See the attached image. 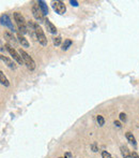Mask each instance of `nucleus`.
<instances>
[{
	"mask_svg": "<svg viewBox=\"0 0 139 158\" xmlns=\"http://www.w3.org/2000/svg\"><path fill=\"white\" fill-rule=\"evenodd\" d=\"M72 40L71 39H66V40H64V42H63V44H62V47L61 49H63V51H66V49H69V47L71 45H72Z\"/></svg>",
	"mask_w": 139,
	"mask_h": 158,
	"instance_id": "nucleus-16",
	"label": "nucleus"
},
{
	"mask_svg": "<svg viewBox=\"0 0 139 158\" xmlns=\"http://www.w3.org/2000/svg\"><path fill=\"white\" fill-rule=\"evenodd\" d=\"M19 54L24 60V63L26 65L27 68H28L30 71H33V70L35 69V63H34V60L32 59V57L30 56L29 54H27L24 49H19Z\"/></svg>",
	"mask_w": 139,
	"mask_h": 158,
	"instance_id": "nucleus-2",
	"label": "nucleus"
},
{
	"mask_svg": "<svg viewBox=\"0 0 139 158\" xmlns=\"http://www.w3.org/2000/svg\"><path fill=\"white\" fill-rule=\"evenodd\" d=\"M44 23H45V26H46V29H47V31L48 32H50V33H57V28H56V26L54 25L51 22H50L49 20H47V18H45V20H44Z\"/></svg>",
	"mask_w": 139,
	"mask_h": 158,
	"instance_id": "nucleus-8",
	"label": "nucleus"
},
{
	"mask_svg": "<svg viewBox=\"0 0 139 158\" xmlns=\"http://www.w3.org/2000/svg\"><path fill=\"white\" fill-rule=\"evenodd\" d=\"M96 121H97L99 126H104V124H105V119H104V117H103L102 115L97 116V117H96Z\"/></svg>",
	"mask_w": 139,
	"mask_h": 158,
	"instance_id": "nucleus-17",
	"label": "nucleus"
},
{
	"mask_svg": "<svg viewBox=\"0 0 139 158\" xmlns=\"http://www.w3.org/2000/svg\"><path fill=\"white\" fill-rule=\"evenodd\" d=\"M126 139L129 140V143H132L133 145H135L136 144V139H135V137L133 135V133L132 132H126Z\"/></svg>",
	"mask_w": 139,
	"mask_h": 158,
	"instance_id": "nucleus-15",
	"label": "nucleus"
},
{
	"mask_svg": "<svg viewBox=\"0 0 139 158\" xmlns=\"http://www.w3.org/2000/svg\"><path fill=\"white\" fill-rule=\"evenodd\" d=\"M102 157L103 158H113V156L108 153L107 151H103L102 152Z\"/></svg>",
	"mask_w": 139,
	"mask_h": 158,
	"instance_id": "nucleus-19",
	"label": "nucleus"
},
{
	"mask_svg": "<svg viewBox=\"0 0 139 158\" xmlns=\"http://www.w3.org/2000/svg\"><path fill=\"white\" fill-rule=\"evenodd\" d=\"M59 158H63V157H59Z\"/></svg>",
	"mask_w": 139,
	"mask_h": 158,
	"instance_id": "nucleus-25",
	"label": "nucleus"
},
{
	"mask_svg": "<svg viewBox=\"0 0 139 158\" xmlns=\"http://www.w3.org/2000/svg\"><path fill=\"white\" fill-rule=\"evenodd\" d=\"M61 40H62V38L60 36H57L55 39H54V44L56 46H59L60 44H61Z\"/></svg>",
	"mask_w": 139,
	"mask_h": 158,
	"instance_id": "nucleus-18",
	"label": "nucleus"
},
{
	"mask_svg": "<svg viewBox=\"0 0 139 158\" xmlns=\"http://www.w3.org/2000/svg\"><path fill=\"white\" fill-rule=\"evenodd\" d=\"M32 14H33V17H34V18L39 22V23H42V22H44V20H45V18H44V14H43V12H42V10H41V8H40V6H39V4H33Z\"/></svg>",
	"mask_w": 139,
	"mask_h": 158,
	"instance_id": "nucleus-5",
	"label": "nucleus"
},
{
	"mask_svg": "<svg viewBox=\"0 0 139 158\" xmlns=\"http://www.w3.org/2000/svg\"><path fill=\"white\" fill-rule=\"evenodd\" d=\"M34 33H35V37H37L38 41H39V43H40L41 45L46 46L47 45L46 36H45L43 29L39 26V24L38 23H34Z\"/></svg>",
	"mask_w": 139,
	"mask_h": 158,
	"instance_id": "nucleus-3",
	"label": "nucleus"
},
{
	"mask_svg": "<svg viewBox=\"0 0 139 158\" xmlns=\"http://www.w3.org/2000/svg\"><path fill=\"white\" fill-rule=\"evenodd\" d=\"M120 150H121V153H122L123 158H132V153L129 152V150L126 147V146L122 145V146L120 147Z\"/></svg>",
	"mask_w": 139,
	"mask_h": 158,
	"instance_id": "nucleus-12",
	"label": "nucleus"
},
{
	"mask_svg": "<svg viewBox=\"0 0 139 158\" xmlns=\"http://www.w3.org/2000/svg\"><path fill=\"white\" fill-rule=\"evenodd\" d=\"M4 39L7 40V42L9 43L11 46L16 45V39L13 37V33L9 32V31H6V32H4Z\"/></svg>",
	"mask_w": 139,
	"mask_h": 158,
	"instance_id": "nucleus-9",
	"label": "nucleus"
},
{
	"mask_svg": "<svg viewBox=\"0 0 139 158\" xmlns=\"http://www.w3.org/2000/svg\"><path fill=\"white\" fill-rule=\"evenodd\" d=\"M92 150H93V152H97V148H96L95 143H93V144H92Z\"/></svg>",
	"mask_w": 139,
	"mask_h": 158,
	"instance_id": "nucleus-23",
	"label": "nucleus"
},
{
	"mask_svg": "<svg viewBox=\"0 0 139 158\" xmlns=\"http://www.w3.org/2000/svg\"><path fill=\"white\" fill-rule=\"evenodd\" d=\"M14 20L16 22V25L17 27H18L19 32L22 33V35H26V33L28 32V27H27V23H26V20H25V17L20 13L16 12V13H14Z\"/></svg>",
	"mask_w": 139,
	"mask_h": 158,
	"instance_id": "nucleus-1",
	"label": "nucleus"
},
{
	"mask_svg": "<svg viewBox=\"0 0 139 158\" xmlns=\"http://www.w3.org/2000/svg\"><path fill=\"white\" fill-rule=\"evenodd\" d=\"M1 22H2V25H6L7 27H9L12 32H14V31H15L13 24L11 23V20L9 18V16H8V15H2V16H1Z\"/></svg>",
	"mask_w": 139,
	"mask_h": 158,
	"instance_id": "nucleus-7",
	"label": "nucleus"
},
{
	"mask_svg": "<svg viewBox=\"0 0 139 158\" xmlns=\"http://www.w3.org/2000/svg\"><path fill=\"white\" fill-rule=\"evenodd\" d=\"M0 81H1V84L4 85L6 87L10 85V82H9V80L7 79V76L4 75V73L2 71H0Z\"/></svg>",
	"mask_w": 139,
	"mask_h": 158,
	"instance_id": "nucleus-14",
	"label": "nucleus"
},
{
	"mask_svg": "<svg viewBox=\"0 0 139 158\" xmlns=\"http://www.w3.org/2000/svg\"><path fill=\"white\" fill-rule=\"evenodd\" d=\"M132 158H139V155L136 153V152H133L132 153Z\"/></svg>",
	"mask_w": 139,
	"mask_h": 158,
	"instance_id": "nucleus-21",
	"label": "nucleus"
},
{
	"mask_svg": "<svg viewBox=\"0 0 139 158\" xmlns=\"http://www.w3.org/2000/svg\"><path fill=\"white\" fill-rule=\"evenodd\" d=\"M17 39H18L19 43L22 44V46H24V47H29V42H28V40H27L20 32L17 33Z\"/></svg>",
	"mask_w": 139,
	"mask_h": 158,
	"instance_id": "nucleus-11",
	"label": "nucleus"
},
{
	"mask_svg": "<svg viewBox=\"0 0 139 158\" xmlns=\"http://www.w3.org/2000/svg\"><path fill=\"white\" fill-rule=\"evenodd\" d=\"M120 121H122V122H125L126 121L125 113H120Z\"/></svg>",
	"mask_w": 139,
	"mask_h": 158,
	"instance_id": "nucleus-20",
	"label": "nucleus"
},
{
	"mask_svg": "<svg viewBox=\"0 0 139 158\" xmlns=\"http://www.w3.org/2000/svg\"><path fill=\"white\" fill-rule=\"evenodd\" d=\"M53 9L54 11H56L58 14H64L66 11L65 4H63L62 1H53Z\"/></svg>",
	"mask_w": 139,
	"mask_h": 158,
	"instance_id": "nucleus-6",
	"label": "nucleus"
},
{
	"mask_svg": "<svg viewBox=\"0 0 139 158\" xmlns=\"http://www.w3.org/2000/svg\"><path fill=\"white\" fill-rule=\"evenodd\" d=\"M38 4H39V6H40L41 10H42V12H43L44 15H47V14H48V8H47V4H45V1L40 0Z\"/></svg>",
	"mask_w": 139,
	"mask_h": 158,
	"instance_id": "nucleus-13",
	"label": "nucleus"
},
{
	"mask_svg": "<svg viewBox=\"0 0 139 158\" xmlns=\"http://www.w3.org/2000/svg\"><path fill=\"white\" fill-rule=\"evenodd\" d=\"M6 49H7V51L9 52V54L12 56V58H13L14 60H16V63H18V65H23L24 60L23 58H22V56H20L19 52H17L16 49H14L13 46H11L10 44H6Z\"/></svg>",
	"mask_w": 139,
	"mask_h": 158,
	"instance_id": "nucleus-4",
	"label": "nucleus"
},
{
	"mask_svg": "<svg viewBox=\"0 0 139 158\" xmlns=\"http://www.w3.org/2000/svg\"><path fill=\"white\" fill-rule=\"evenodd\" d=\"M115 125H116L118 128H120V127H121V125H120V122H118V121H116V122H115Z\"/></svg>",
	"mask_w": 139,
	"mask_h": 158,
	"instance_id": "nucleus-24",
	"label": "nucleus"
},
{
	"mask_svg": "<svg viewBox=\"0 0 139 158\" xmlns=\"http://www.w3.org/2000/svg\"><path fill=\"white\" fill-rule=\"evenodd\" d=\"M0 58H1V60H2L3 63H6V65H7L9 68H11V69H16V65L13 63V60L9 59L8 57L3 56V55H1V56H0Z\"/></svg>",
	"mask_w": 139,
	"mask_h": 158,
	"instance_id": "nucleus-10",
	"label": "nucleus"
},
{
	"mask_svg": "<svg viewBox=\"0 0 139 158\" xmlns=\"http://www.w3.org/2000/svg\"><path fill=\"white\" fill-rule=\"evenodd\" d=\"M70 2H71V4H72V6H74V7H77V6H78V2H77V1H73V0H71Z\"/></svg>",
	"mask_w": 139,
	"mask_h": 158,
	"instance_id": "nucleus-22",
	"label": "nucleus"
}]
</instances>
